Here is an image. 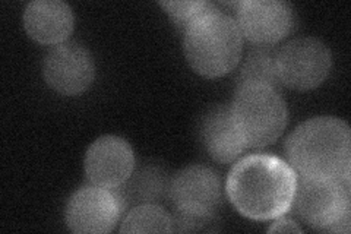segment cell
<instances>
[{
    "mask_svg": "<svg viewBox=\"0 0 351 234\" xmlns=\"http://www.w3.org/2000/svg\"><path fill=\"white\" fill-rule=\"evenodd\" d=\"M331 65V51L313 37L294 38L276 53L278 82L299 91L319 86L328 78Z\"/></svg>",
    "mask_w": 351,
    "mask_h": 234,
    "instance_id": "cell-6",
    "label": "cell"
},
{
    "mask_svg": "<svg viewBox=\"0 0 351 234\" xmlns=\"http://www.w3.org/2000/svg\"><path fill=\"white\" fill-rule=\"evenodd\" d=\"M285 152L300 177L350 183L351 135L341 119L321 116L306 120L289 137Z\"/></svg>",
    "mask_w": 351,
    "mask_h": 234,
    "instance_id": "cell-2",
    "label": "cell"
},
{
    "mask_svg": "<svg viewBox=\"0 0 351 234\" xmlns=\"http://www.w3.org/2000/svg\"><path fill=\"white\" fill-rule=\"evenodd\" d=\"M44 80L63 95H78L94 82L93 56L78 43H63L51 49L43 63Z\"/></svg>",
    "mask_w": 351,
    "mask_h": 234,
    "instance_id": "cell-9",
    "label": "cell"
},
{
    "mask_svg": "<svg viewBox=\"0 0 351 234\" xmlns=\"http://www.w3.org/2000/svg\"><path fill=\"white\" fill-rule=\"evenodd\" d=\"M160 5L167 10V14L173 19L174 24L184 30L195 19L215 8V5L210 2H202V0H197V2H189V0L188 2H160Z\"/></svg>",
    "mask_w": 351,
    "mask_h": 234,
    "instance_id": "cell-17",
    "label": "cell"
},
{
    "mask_svg": "<svg viewBox=\"0 0 351 234\" xmlns=\"http://www.w3.org/2000/svg\"><path fill=\"white\" fill-rule=\"evenodd\" d=\"M73 12L62 0H36L24 12L27 34L40 44L59 46L73 31Z\"/></svg>",
    "mask_w": 351,
    "mask_h": 234,
    "instance_id": "cell-12",
    "label": "cell"
},
{
    "mask_svg": "<svg viewBox=\"0 0 351 234\" xmlns=\"http://www.w3.org/2000/svg\"><path fill=\"white\" fill-rule=\"evenodd\" d=\"M201 138L211 157L223 164H230L245 151L246 143L232 119L227 107H214L205 115L201 124Z\"/></svg>",
    "mask_w": 351,
    "mask_h": 234,
    "instance_id": "cell-13",
    "label": "cell"
},
{
    "mask_svg": "<svg viewBox=\"0 0 351 234\" xmlns=\"http://www.w3.org/2000/svg\"><path fill=\"white\" fill-rule=\"evenodd\" d=\"M293 205L313 229L331 233L350 231V183L300 177Z\"/></svg>",
    "mask_w": 351,
    "mask_h": 234,
    "instance_id": "cell-5",
    "label": "cell"
},
{
    "mask_svg": "<svg viewBox=\"0 0 351 234\" xmlns=\"http://www.w3.org/2000/svg\"><path fill=\"white\" fill-rule=\"evenodd\" d=\"M276 53L267 46L252 50L240 68L239 85L263 84L276 86L278 82L276 69Z\"/></svg>",
    "mask_w": 351,
    "mask_h": 234,
    "instance_id": "cell-16",
    "label": "cell"
},
{
    "mask_svg": "<svg viewBox=\"0 0 351 234\" xmlns=\"http://www.w3.org/2000/svg\"><path fill=\"white\" fill-rule=\"evenodd\" d=\"M134 170V150L123 138L101 137L86 151L85 174L95 186L117 189L129 180Z\"/></svg>",
    "mask_w": 351,
    "mask_h": 234,
    "instance_id": "cell-11",
    "label": "cell"
},
{
    "mask_svg": "<svg viewBox=\"0 0 351 234\" xmlns=\"http://www.w3.org/2000/svg\"><path fill=\"white\" fill-rule=\"evenodd\" d=\"M268 231L271 233H277V231H281V233H302V229L295 224L294 221L291 220H285L282 217L277 218V221L274 222V224L268 229Z\"/></svg>",
    "mask_w": 351,
    "mask_h": 234,
    "instance_id": "cell-18",
    "label": "cell"
},
{
    "mask_svg": "<svg viewBox=\"0 0 351 234\" xmlns=\"http://www.w3.org/2000/svg\"><path fill=\"white\" fill-rule=\"evenodd\" d=\"M171 217L157 204H141L125 217L120 233H171Z\"/></svg>",
    "mask_w": 351,
    "mask_h": 234,
    "instance_id": "cell-15",
    "label": "cell"
},
{
    "mask_svg": "<svg viewBox=\"0 0 351 234\" xmlns=\"http://www.w3.org/2000/svg\"><path fill=\"white\" fill-rule=\"evenodd\" d=\"M237 27L250 43L271 46L290 34L294 25L293 9L280 0H246L237 8Z\"/></svg>",
    "mask_w": 351,
    "mask_h": 234,
    "instance_id": "cell-10",
    "label": "cell"
},
{
    "mask_svg": "<svg viewBox=\"0 0 351 234\" xmlns=\"http://www.w3.org/2000/svg\"><path fill=\"white\" fill-rule=\"evenodd\" d=\"M183 47L186 59L196 73L218 78L239 65L243 37L236 19L214 8L184 30Z\"/></svg>",
    "mask_w": 351,
    "mask_h": 234,
    "instance_id": "cell-3",
    "label": "cell"
},
{
    "mask_svg": "<svg viewBox=\"0 0 351 234\" xmlns=\"http://www.w3.org/2000/svg\"><path fill=\"white\" fill-rule=\"evenodd\" d=\"M298 180V173L280 157L252 154L233 165L227 177L226 191L241 215L269 221L289 213Z\"/></svg>",
    "mask_w": 351,
    "mask_h": 234,
    "instance_id": "cell-1",
    "label": "cell"
},
{
    "mask_svg": "<svg viewBox=\"0 0 351 234\" xmlns=\"http://www.w3.org/2000/svg\"><path fill=\"white\" fill-rule=\"evenodd\" d=\"M169 195L180 214L211 218L221 200V182L210 167L191 165L174 176Z\"/></svg>",
    "mask_w": 351,
    "mask_h": 234,
    "instance_id": "cell-8",
    "label": "cell"
},
{
    "mask_svg": "<svg viewBox=\"0 0 351 234\" xmlns=\"http://www.w3.org/2000/svg\"><path fill=\"white\" fill-rule=\"evenodd\" d=\"M230 113L246 147L263 148L276 142L287 126L289 111L276 86L239 85Z\"/></svg>",
    "mask_w": 351,
    "mask_h": 234,
    "instance_id": "cell-4",
    "label": "cell"
},
{
    "mask_svg": "<svg viewBox=\"0 0 351 234\" xmlns=\"http://www.w3.org/2000/svg\"><path fill=\"white\" fill-rule=\"evenodd\" d=\"M126 200L117 189L85 186L76 191L66 207V222L73 233H108L122 217Z\"/></svg>",
    "mask_w": 351,
    "mask_h": 234,
    "instance_id": "cell-7",
    "label": "cell"
},
{
    "mask_svg": "<svg viewBox=\"0 0 351 234\" xmlns=\"http://www.w3.org/2000/svg\"><path fill=\"white\" fill-rule=\"evenodd\" d=\"M170 191L166 172L156 165H145L135 174L132 173L125 189L120 191L128 202L135 204H156Z\"/></svg>",
    "mask_w": 351,
    "mask_h": 234,
    "instance_id": "cell-14",
    "label": "cell"
}]
</instances>
